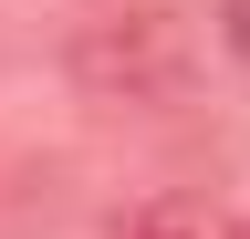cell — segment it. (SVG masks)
<instances>
[{"label":"cell","instance_id":"6da1fadb","mask_svg":"<svg viewBox=\"0 0 250 239\" xmlns=\"http://www.w3.org/2000/svg\"><path fill=\"white\" fill-rule=\"evenodd\" d=\"M62 63H73V83L94 104H177L188 73H198V52H188V21L167 0H104V11L73 21Z\"/></svg>","mask_w":250,"mask_h":239},{"label":"cell","instance_id":"7a4b0ae2","mask_svg":"<svg viewBox=\"0 0 250 239\" xmlns=\"http://www.w3.org/2000/svg\"><path fill=\"white\" fill-rule=\"evenodd\" d=\"M125 239H229V229H219L198 198H156V208H136V229H125Z\"/></svg>","mask_w":250,"mask_h":239},{"label":"cell","instance_id":"3957f363","mask_svg":"<svg viewBox=\"0 0 250 239\" xmlns=\"http://www.w3.org/2000/svg\"><path fill=\"white\" fill-rule=\"evenodd\" d=\"M240 239H250V229H240Z\"/></svg>","mask_w":250,"mask_h":239}]
</instances>
